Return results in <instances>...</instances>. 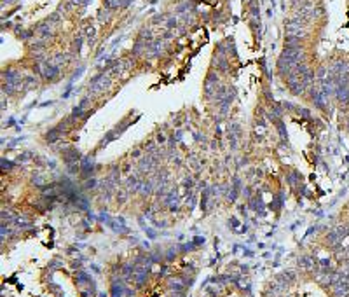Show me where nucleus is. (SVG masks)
I'll return each instance as SVG.
<instances>
[{"instance_id": "nucleus-1", "label": "nucleus", "mask_w": 349, "mask_h": 297, "mask_svg": "<svg viewBox=\"0 0 349 297\" xmlns=\"http://www.w3.org/2000/svg\"><path fill=\"white\" fill-rule=\"evenodd\" d=\"M44 73H45V77L52 79V77L58 73V68H56V67H52V65H47V67H45V72H44Z\"/></svg>"}, {"instance_id": "nucleus-2", "label": "nucleus", "mask_w": 349, "mask_h": 297, "mask_svg": "<svg viewBox=\"0 0 349 297\" xmlns=\"http://www.w3.org/2000/svg\"><path fill=\"white\" fill-rule=\"evenodd\" d=\"M7 2H10V0H7Z\"/></svg>"}]
</instances>
